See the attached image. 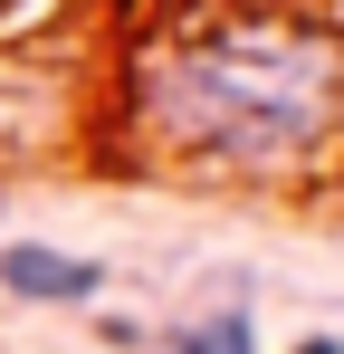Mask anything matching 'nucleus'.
<instances>
[{"label": "nucleus", "instance_id": "nucleus-2", "mask_svg": "<svg viewBox=\"0 0 344 354\" xmlns=\"http://www.w3.org/2000/svg\"><path fill=\"white\" fill-rule=\"evenodd\" d=\"M0 288L29 297V306H86V297L106 288V268H96V259H67L48 239H10V249H0Z\"/></svg>", "mask_w": 344, "mask_h": 354}, {"label": "nucleus", "instance_id": "nucleus-3", "mask_svg": "<svg viewBox=\"0 0 344 354\" xmlns=\"http://www.w3.org/2000/svg\"><path fill=\"white\" fill-rule=\"evenodd\" d=\"M172 354H258V335H249V306H220V316L182 326V335H172Z\"/></svg>", "mask_w": 344, "mask_h": 354}, {"label": "nucleus", "instance_id": "nucleus-4", "mask_svg": "<svg viewBox=\"0 0 344 354\" xmlns=\"http://www.w3.org/2000/svg\"><path fill=\"white\" fill-rule=\"evenodd\" d=\"M296 354H344V345H335V335H316V345H296Z\"/></svg>", "mask_w": 344, "mask_h": 354}, {"label": "nucleus", "instance_id": "nucleus-1", "mask_svg": "<svg viewBox=\"0 0 344 354\" xmlns=\"http://www.w3.org/2000/svg\"><path fill=\"white\" fill-rule=\"evenodd\" d=\"M325 115H335V48L287 19L191 39L153 67L163 144L211 153V163H296L325 134Z\"/></svg>", "mask_w": 344, "mask_h": 354}]
</instances>
